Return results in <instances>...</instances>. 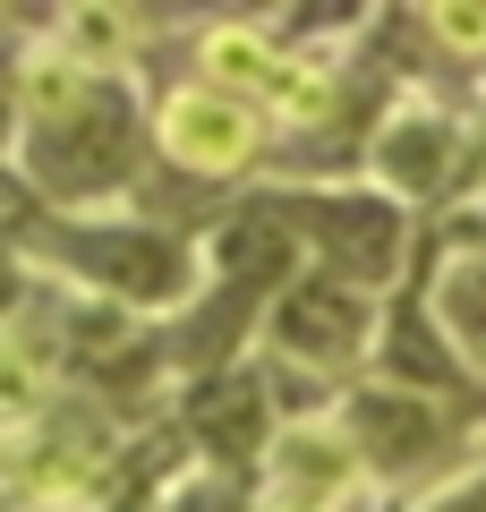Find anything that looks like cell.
<instances>
[{
    "label": "cell",
    "mask_w": 486,
    "mask_h": 512,
    "mask_svg": "<svg viewBox=\"0 0 486 512\" xmlns=\"http://www.w3.org/2000/svg\"><path fill=\"white\" fill-rule=\"evenodd\" d=\"M26 171L52 197H111L137 163V103L120 77H69V103H43L26 120Z\"/></svg>",
    "instance_id": "6da1fadb"
},
{
    "label": "cell",
    "mask_w": 486,
    "mask_h": 512,
    "mask_svg": "<svg viewBox=\"0 0 486 512\" xmlns=\"http://www.w3.org/2000/svg\"><path fill=\"white\" fill-rule=\"evenodd\" d=\"M60 265L120 308H180L197 291V256L162 231H128V222H60Z\"/></svg>",
    "instance_id": "7a4b0ae2"
},
{
    "label": "cell",
    "mask_w": 486,
    "mask_h": 512,
    "mask_svg": "<svg viewBox=\"0 0 486 512\" xmlns=\"http://www.w3.org/2000/svg\"><path fill=\"white\" fill-rule=\"evenodd\" d=\"M290 231L316 239V256L333 265L342 282H384L401 265V205L393 197H299V205H273Z\"/></svg>",
    "instance_id": "3957f363"
},
{
    "label": "cell",
    "mask_w": 486,
    "mask_h": 512,
    "mask_svg": "<svg viewBox=\"0 0 486 512\" xmlns=\"http://www.w3.org/2000/svg\"><path fill=\"white\" fill-rule=\"evenodd\" d=\"M367 325H376V316H367L359 282H342V274H307V282H290V291L273 299V342H282L290 359H307V367L359 359Z\"/></svg>",
    "instance_id": "277c9868"
},
{
    "label": "cell",
    "mask_w": 486,
    "mask_h": 512,
    "mask_svg": "<svg viewBox=\"0 0 486 512\" xmlns=\"http://www.w3.org/2000/svg\"><path fill=\"white\" fill-rule=\"evenodd\" d=\"M162 154L180 171H239L256 154V120L248 103H231V94H171L162 103Z\"/></svg>",
    "instance_id": "5b68a950"
},
{
    "label": "cell",
    "mask_w": 486,
    "mask_h": 512,
    "mask_svg": "<svg viewBox=\"0 0 486 512\" xmlns=\"http://www.w3.org/2000/svg\"><path fill=\"white\" fill-rule=\"evenodd\" d=\"M350 444H359V461H376V470H410V461H427L435 444H444V427H435L427 393L367 384L359 402H350Z\"/></svg>",
    "instance_id": "8992f818"
},
{
    "label": "cell",
    "mask_w": 486,
    "mask_h": 512,
    "mask_svg": "<svg viewBox=\"0 0 486 512\" xmlns=\"http://www.w3.org/2000/svg\"><path fill=\"white\" fill-rule=\"evenodd\" d=\"M452 154H461L452 120H435V111H401V120L376 137V180L393 188V197H444Z\"/></svg>",
    "instance_id": "52a82bcc"
},
{
    "label": "cell",
    "mask_w": 486,
    "mask_h": 512,
    "mask_svg": "<svg viewBox=\"0 0 486 512\" xmlns=\"http://www.w3.org/2000/svg\"><path fill=\"white\" fill-rule=\"evenodd\" d=\"M376 359H384V384H401V393H444V384H461V367H469L461 342L444 333V316H427V308H393Z\"/></svg>",
    "instance_id": "ba28073f"
},
{
    "label": "cell",
    "mask_w": 486,
    "mask_h": 512,
    "mask_svg": "<svg viewBox=\"0 0 486 512\" xmlns=\"http://www.w3.org/2000/svg\"><path fill=\"white\" fill-rule=\"evenodd\" d=\"M188 427L205 436L214 461H256V444H265V393L248 376H205L197 402H188Z\"/></svg>",
    "instance_id": "9c48e42d"
},
{
    "label": "cell",
    "mask_w": 486,
    "mask_h": 512,
    "mask_svg": "<svg viewBox=\"0 0 486 512\" xmlns=\"http://www.w3.org/2000/svg\"><path fill=\"white\" fill-rule=\"evenodd\" d=\"M444 333L461 342V359H486V256L444 282Z\"/></svg>",
    "instance_id": "30bf717a"
},
{
    "label": "cell",
    "mask_w": 486,
    "mask_h": 512,
    "mask_svg": "<svg viewBox=\"0 0 486 512\" xmlns=\"http://www.w3.org/2000/svg\"><path fill=\"white\" fill-rule=\"evenodd\" d=\"M435 26L461 35V43H486V9H435Z\"/></svg>",
    "instance_id": "8fae6325"
},
{
    "label": "cell",
    "mask_w": 486,
    "mask_h": 512,
    "mask_svg": "<svg viewBox=\"0 0 486 512\" xmlns=\"http://www.w3.org/2000/svg\"><path fill=\"white\" fill-rule=\"evenodd\" d=\"M282 512H333V504H316V495H290V504Z\"/></svg>",
    "instance_id": "7c38bea8"
}]
</instances>
